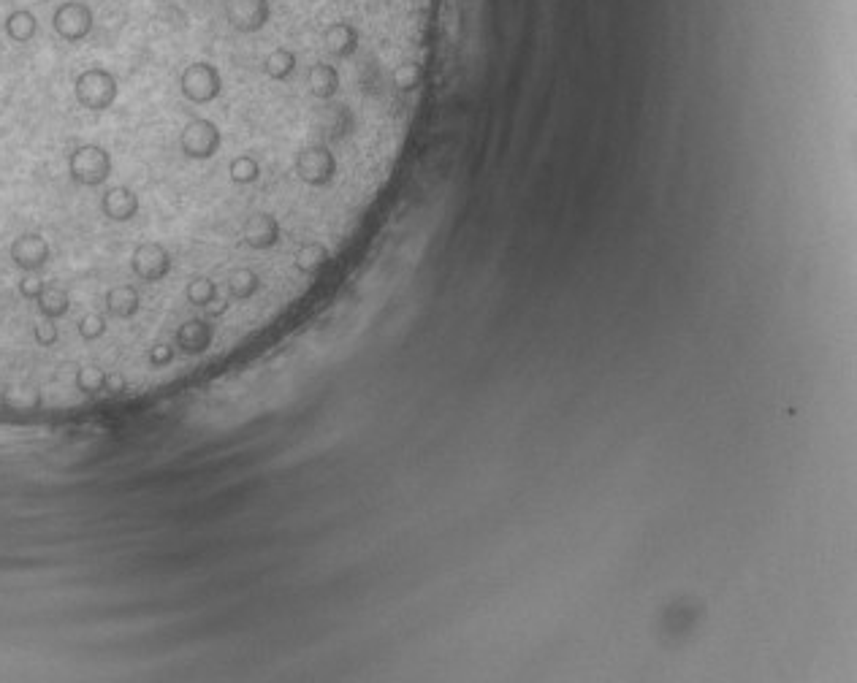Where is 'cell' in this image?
<instances>
[{
  "label": "cell",
  "mask_w": 857,
  "mask_h": 683,
  "mask_svg": "<svg viewBox=\"0 0 857 683\" xmlns=\"http://www.w3.org/2000/svg\"><path fill=\"white\" fill-rule=\"evenodd\" d=\"M177 347L185 356H201L212 347V326L207 320L190 318L188 323H182L177 331Z\"/></svg>",
  "instance_id": "12"
},
{
  "label": "cell",
  "mask_w": 857,
  "mask_h": 683,
  "mask_svg": "<svg viewBox=\"0 0 857 683\" xmlns=\"http://www.w3.org/2000/svg\"><path fill=\"white\" fill-rule=\"evenodd\" d=\"M120 95V82L117 76L104 66H93L79 71L74 79V101L85 109V112L104 114L109 112Z\"/></svg>",
  "instance_id": "2"
},
{
  "label": "cell",
  "mask_w": 857,
  "mask_h": 683,
  "mask_svg": "<svg viewBox=\"0 0 857 683\" xmlns=\"http://www.w3.org/2000/svg\"><path fill=\"white\" fill-rule=\"evenodd\" d=\"M3 33H6L14 44H30L38 33L36 14L28 9H14L9 17L3 19Z\"/></svg>",
  "instance_id": "14"
},
{
  "label": "cell",
  "mask_w": 857,
  "mask_h": 683,
  "mask_svg": "<svg viewBox=\"0 0 857 683\" xmlns=\"http://www.w3.org/2000/svg\"><path fill=\"white\" fill-rule=\"evenodd\" d=\"M223 147V131L217 128L215 122L207 117L190 120L182 131H179V150L190 160H209L215 158Z\"/></svg>",
  "instance_id": "5"
},
{
  "label": "cell",
  "mask_w": 857,
  "mask_h": 683,
  "mask_svg": "<svg viewBox=\"0 0 857 683\" xmlns=\"http://www.w3.org/2000/svg\"><path fill=\"white\" fill-rule=\"evenodd\" d=\"M226 309H228V299H223V296H220V299L212 301V304H209L204 312H207L209 318H220V315H226Z\"/></svg>",
  "instance_id": "18"
},
{
  "label": "cell",
  "mask_w": 857,
  "mask_h": 683,
  "mask_svg": "<svg viewBox=\"0 0 857 683\" xmlns=\"http://www.w3.org/2000/svg\"><path fill=\"white\" fill-rule=\"evenodd\" d=\"M177 358V347L171 345H152L150 350H147V364L152 366V369H163V366H169L171 361Z\"/></svg>",
  "instance_id": "17"
},
{
  "label": "cell",
  "mask_w": 857,
  "mask_h": 683,
  "mask_svg": "<svg viewBox=\"0 0 857 683\" xmlns=\"http://www.w3.org/2000/svg\"><path fill=\"white\" fill-rule=\"evenodd\" d=\"M185 299H188L193 307L207 309L212 301L220 299V288H217V282L209 280V277H196L193 282H188Z\"/></svg>",
  "instance_id": "16"
},
{
  "label": "cell",
  "mask_w": 857,
  "mask_h": 683,
  "mask_svg": "<svg viewBox=\"0 0 857 683\" xmlns=\"http://www.w3.org/2000/svg\"><path fill=\"white\" fill-rule=\"evenodd\" d=\"M66 174L76 188H104L114 174L112 152L101 144H93V141L76 144L74 150L68 152Z\"/></svg>",
  "instance_id": "1"
},
{
  "label": "cell",
  "mask_w": 857,
  "mask_h": 683,
  "mask_svg": "<svg viewBox=\"0 0 857 683\" xmlns=\"http://www.w3.org/2000/svg\"><path fill=\"white\" fill-rule=\"evenodd\" d=\"M131 272L136 274V280L150 282V285L166 280L171 272L169 250L161 242L136 244V250L131 255Z\"/></svg>",
  "instance_id": "9"
},
{
  "label": "cell",
  "mask_w": 857,
  "mask_h": 683,
  "mask_svg": "<svg viewBox=\"0 0 857 683\" xmlns=\"http://www.w3.org/2000/svg\"><path fill=\"white\" fill-rule=\"evenodd\" d=\"M142 309V296L131 282H120L104 291V312L109 320H133Z\"/></svg>",
  "instance_id": "11"
},
{
  "label": "cell",
  "mask_w": 857,
  "mask_h": 683,
  "mask_svg": "<svg viewBox=\"0 0 857 683\" xmlns=\"http://www.w3.org/2000/svg\"><path fill=\"white\" fill-rule=\"evenodd\" d=\"M95 28V14L85 0H63L52 11V30L68 44L85 41Z\"/></svg>",
  "instance_id": "6"
},
{
  "label": "cell",
  "mask_w": 857,
  "mask_h": 683,
  "mask_svg": "<svg viewBox=\"0 0 857 683\" xmlns=\"http://www.w3.org/2000/svg\"><path fill=\"white\" fill-rule=\"evenodd\" d=\"M239 239L253 253H269L283 242V223L272 212H255L242 223Z\"/></svg>",
  "instance_id": "8"
},
{
  "label": "cell",
  "mask_w": 857,
  "mask_h": 683,
  "mask_svg": "<svg viewBox=\"0 0 857 683\" xmlns=\"http://www.w3.org/2000/svg\"><path fill=\"white\" fill-rule=\"evenodd\" d=\"M261 288H264V280H261L250 266H236V269H231L226 277L228 299H234V301L253 299L255 293L261 291Z\"/></svg>",
  "instance_id": "13"
},
{
  "label": "cell",
  "mask_w": 857,
  "mask_h": 683,
  "mask_svg": "<svg viewBox=\"0 0 857 683\" xmlns=\"http://www.w3.org/2000/svg\"><path fill=\"white\" fill-rule=\"evenodd\" d=\"M142 201L136 196V190L128 185H112L101 193V215L112 223H131L139 215Z\"/></svg>",
  "instance_id": "10"
},
{
  "label": "cell",
  "mask_w": 857,
  "mask_h": 683,
  "mask_svg": "<svg viewBox=\"0 0 857 683\" xmlns=\"http://www.w3.org/2000/svg\"><path fill=\"white\" fill-rule=\"evenodd\" d=\"M52 258H55L52 244H49V239L41 234V231H22V234L14 236L9 242V261L19 272V277H22V274H41V277H44V269L52 263ZM44 280H47V277H44Z\"/></svg>",
  "instance_id": "3"
},
{
  "label": "cell",
  "mask_w": 857,
  "mask_h": 683,
  "mask_svg": "<svg viewBox=\"0 0 857 683\" xmlns=\"http://www.w3.org/2000/svg\"><path fill=\"white\" fill-rule=\"evenodd\" d=\"M261 177H264V166H261V160L255 158L253 152H242V155H236V158H231V163H228V179H231L234 185L250 188V185H255Z\"/></svg>",
  "instance_id": "15"
},
{
  "label": "cell",
  "mask_w": 857,
  "mask_h": 683,
  "mask_svg": "<svg viewBox=\"0 0 857 683\" xmlns=\"http://www.w3.org/2000/svg\"><path fill=\"white\" fill-rule=\"evenodd\" d=\"M179 93L190 103H212L223 93V74L212 63H190L179 74Z\"/></svg>",
  "instance_id": "7"
},
{
  "label": "cell",
  "mask_w": 857,
  "mask_h": 683,
  "mask_svg": "<svg viewBox=\"0 0 857 683\" xmlns=\"http://www.w3.org/2000/svg\"><path fill=\"white\" fill-rule=\"evenodd\" d=\"M223 19L239 36H258L274 22V0H223Z\"/></svg>",
  "instance_id": "4"
}]
</instances>
